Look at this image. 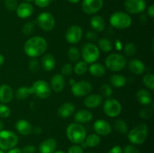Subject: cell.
Wrapping results in <instances>:
<instances>
[{
	"label": "cell",
	"mask_w": 154,
	"mask_h": 153,
	"mask_svg": "<svg viewBox=\"0 0 154 153\" xmlns=\"http://www.w3.org/2000/svg\"><path fill=\"white\" fill-rule=\"evenodd\" d=\"M48 49V42L41 36H34L26 41L23 50L25 53L31 58H36L45 53Z\"/></svg>",
	"instance_id": "obj_1"
},
{
	"label": "cell",
	"mask_w": 154,
	"mask_h": 153,
	"mask_svg": "<svg viewBox=\"0 0 154 153\" xmlns=\"http://www.w3.org/2000/svg\"><path fill=\"white\" fill-rule=\"evenodd\" d=\"M66 136L72 143L80 145L84 142L87 136V130L82 124L71 123L66 128Z\"/></svg>",
	"instance_id": "obj_2"
},
{
	"label": "cell",
	"mask_w": 154,
	"mask_h": 153,
	"mask_svg": "<svg viewBox=\"0 0 154 153\" xmlns=\"http://www.w3.org/2000/svg\"><path fill=\"white\" fill-rule=\"evenodd\" d=\"M148 126L144 123L139 124L132 128L128 133V139L134 145H141L144 143L148 136Z\"/></svg>",
	"instance_id": "obj_3"
},
{
	"label": "cell",
	"mask_w": 154,
	"mask_h": 153,
	"mask_svg": "<svg viewBox=\"0 0 154 153\" xmlns=\"http://www.w3.org/2000/svg\"><path fill=\"white\" fill-rule=\"evenodd\" d=\"M111 26L117 29H126L132 25V20L129 14L123 11H116L109 19Z\"/></svg>",
	"instance_id": "obj_4"
},
{
	"label": "cell",
	"mask_w": 154,
	"mask_h": 153,
	"mask_svg": "<svg viewBox=\"0 0 154 153\" xmlns=\"http://www.w3.org/2000/svg\"><path fill=\"white\" fill-rule=\"evenodd\" d=\"M81 56H82L83 61L87 64H93L100 57V50L94 44L88 42L84 44L82 46Z\"/></svg>",
	"instance_id": "obj_5"
},
{
	"label": "cell",
	"mask_w": 154,
	"mask_h": 153,
	"mask_svg": "<svg viewBox=\"0 0 154 153\" xmlns=\"http://www.w3.org/2000/svg\"><path fill=\"white\" fill-rule=\"evenodd\" d=\"M127 64L126 57L120 53H111L105 59L107 68L114 72H118L123 70Z\"/></svg>",
	"instance_id": "obj_6"
},
{
	"label": "cell",
	"mask_w": 154,
	"mask_h": 153,
	"mask_svg": "<svg viewBox=\"0 0 154 153\" xmlns=\"http://www.w3.org/2000/svg\"><path fill=\"white\" fill-rule=\"evenodd\" d=\"M19 141L18 136L13 131L2 130L0 131V149L8 151L16 146Z\"/></svg>",
	"instance_id": "obj_7"
},
{
	"label": "cell",
	"mask_w": 154,
	"mask_h": 153,
	"mask_svg": "<svg viewBox=\"0 0 154 153\" xmlns=\"http://www.w3.org/2000/svg\"><path fill=\"white\" fill-rule=\"evenodd\" d=\"M32 94L42 99L48 98L51 94V88L49 84L44 80H38L32 85Z\"/></svg>",
	"instance_id": "obj_8"
},
{
	"label": "cell",
	"mask_w": 154,
	"mask_h": 153,
	"mask_svg": "<svg viewBox=\"0 0 154 153\" xmlns=\"http://www.w3.org/2000/svg\"><path fill=\"white\" fill-rule=\"evenodd\" d=\"M36 24L43 31L50 32L55 27V18L49 12H42L38 16Z\"/></svg>",
	"instance_id": "obj_9"
},
{
	"label": "cell",
	"mask_w": 154,
	"mask_h": 153,
	"mask_svg": "<svg viewBox=\"0 0 154 153\" xmlns=\"http://www.w3.org/2000/svg\"><path fill=\"white\" fill-rule=\"evenodd\" d=\"M104 112L108 117L114 118L118 116L122 111L121 104L115 98H108L103 105Z\"/></svg>",
	"instance_id": "obj_10"
},
{
	"label": "cell",
	"mask_w": 154,
	"mask_h": 153,
	"mask_svg": "<svg viewBox=\"0 0 154 153\" xmlns=\"http://www.w3.org/2000/svg\"><path fill=\"white\" fill-rule=\"evenodd\" d=\"M93 86L91 82L87 80L75 82L72 86V92L76 97H84L88 95L92 91Z\"/></svg>",
	"instance_id": "obj_11"
},
{
	"label": "cell",
	"mask_w": 154,
	"mask_h": 153,
	"mask_svg": "<svg viewBox=\"0 0 154 153\" xmlns=\"http://www.w3.org/2000/svg\"><path fill=\"white\" fill-rule=\"evenodd\" d=\"M147 7L145 0H125L124 8L128 13L136 14L144 11Z\"/></svg>",
	"instance_id": "obj_12"
},
{
	"label": "cell",
	"mask_w": 154,
	"mask_h": 153,
	"mask_svg": "<svg viewBox=\"0 0 154 153\" xmlns=\"http://www.w3.org/2000/svg\"><path fill=\"white\" fill-rule=\"evenodd\" d=\"M65 37L68 43L71 44L79 43L83 38L82 28L77 25L72 26L67 29Z\"/></svg>",
	"instance_id": "obj_13"
},
{
	"label": "cell",
	"mask_w": 154,
	"mask_h": 153,
	"mask_svg": "<svg viewBox=\"0 0 154 153\" xmlns=\"http://www.w3.org/2000/svg\"><path fill=\"white\" fill-rule=\"evenodd\" d=\"M103 0H83L82 10L87 14H94L102 9Z\"/></svg>",
	"instance_id": "obj_14"
},
{
	"label": "cell",
	"mask_w": 154,
	"mask_h": 153,
	"mask_svg": "<svg viewBox=\"0 0 154 153\" xmlns=\"http://www.w3.org/2000/svg\"><path fill=\"white\" fill-rule=\"evenodd\" d=\"M93 128L95 132L99 136H107L112 131L111 124L105 119H97L94 122Z\"/></svg>",
	"instance_id": "obj_15"
},
{
	"label": "cell",
	"mask_w": 154,
	"mask_h": 153,
	"mask_svg": "<svg viewBox=\"0 0 154 153\" xmlns=\"http://www.w3.org/2000/svg\"><path fill=\"white\" fill-rule=\"evenodd\" d=\"M17 15L20 19H26L33 14L34 8L29 2H23L16 9Z\"/></svg>",
	"instance_id": "obj_16"
},
{
	"label": "cell",
	"mask_w": 154,
	"mask_h": 153,
	"mask_svg": "<svg viewBox=\"0 0 154 153\" xmlns=\"http://www.w3.org/2000/svg\"><path fill=\"white\" fill-rule=\"evenodd\" d=\"M66 86V80L64 76L60 74H57L54 75L51 80V88L55 92H61L65 88Z\"/></svg>",
	"instance_id": "obj_17"
},
{
	"label": "cell",
	"mask_w": 154,
	"mask_h": 153,
	"mask_svg": "<svg viewBox=\"0 0 154 153\" xmlns=\"http://www.w3.org/2000/svg\"><path fill=\"white\" fill-rule=\"evenodd\" d=\"M57 147V140L54 138H48L40 143L39 153H54Z\"/></svg>",
	"instance_id": "obj_18"
},
{
	"label": "cell",
	"mask_w": 154,
	"mask_h": 153,
	"mask_svg": "<svg viewBox=\"0 0 154 153\" xmlns=\"http://www.w3.org/2000/svg\"><path fill=\"white\" fill-rule=\"evenodd\" d=\"M15 128L20 134L28 136L32 132V126L29 122L26 119H19L15 123Z\"/></svg>",
	"instance_id": "obj_19"
},
{
	"label": "cell",
	"mask_w": 154,
	"mask_h": 153,
	"mask_svg": "<svg viewBox=\"0 0 154 153\" xmlns=\"http://www.w3.org/2000/svg\"><path fill=\"white\" fill-rule=\"evenodd\" d=\"M14 98V91L10 86L2 84L0 86V102L2 104L10 103Z\"/></svg>",
	"instance_id": "obj_20"
},
{
	"label": "cell",
	"mask_w": 154,
	"mask_h": 153,
	"mask_svg": "<svg viewBox=\"0 0 154 153\" xmlns=\"http://www.w3.org/2000/svg\"><path fill=\"white\" fill-rule=\"evenodd\" d=\"M103 98L99 94H92L87 95L84 100L85 106L90 109H94L98 107L102 104Z\"/></svg>",
	"instance_id": "obj_21"
},
{
	"label": "cell",
	"mask_w": 154,
	"mask_h": 153,
	"mask_svg": "<svg viewBox=\"0 0 154 153\" xmlns=\"http://www.w3.org/2000/svg\"><path fill=\"white\" fill-rule=\"evenodd\" d=\"M75 112V105L71 102H66L58 108L57 113L61 118H66L72 116Z\"/></svg>",
	"instance_id": "obj_22"
},
{
	"label": "cell",
	"mask_w": 154,
	"mask_h": 153,
	"mask_svg": "<svg viewBox=\"0 0 154 153\" xmlns=\"http://www.w3.org/2000/svg\"><path fill=\"white\" fill-rule=\"evenodd\" d=\"M128 66L132 73L136 75L142 74L145 70V64L138 58H132L128 63Z\"/></svg>",
	"instance_id": "obj_23"
},
{
	"label": "cell",
	"mask_w": 154,
	"mask_h": 153,
	"mask_svg": "<svg viewBox=\"0 0 154 153\" xmlns=\"http://www.w3.org/2000/svg\"><path fill=\"white\" fill-rule=\"evenodd\" d=\"M93 113L88 110H81L76 112L75 114V122L79 124H84L88 123L93 119Z\"/></svg>",
	"instance_id": "obj_24"
},
{
	"label": "cell",
	"mask_w": 154,
	"mask_h": 153,
	"mask_svg": "<svg viewBox=\"0 0 154 153\" xmlns=\"http://www.w3.org/2000/svg\"><path fill=\"white\" fill-rule=\"evenodd\" d=\"M41 64L45 71H51L56 66V59L52 54L46 53L42 57Z\"/></svg>",
	"instance_id": "obj_25"
},
{
	"label": "cell",
	"mask_w": 154,
	"mask_h": 153,
	"mask_svg": "<svg viewBox=\"0 0 154 153\" xmlns=\"http://www.w3.org/2000/svg\"><path fill=\"white\" fill-rule=\"evenodd\" d=\"M136 98L141 105H149L152 103V95L150 92L144 88H141L136 93Z\"/></svg>",
	"instance_id": "obj_26"
},
{
	"label": "cell",
	"mask_w": 154,
	"mask_h": 153,
	"mask_svg": "<svg viewBox=\"0 0 154 153\" xmlns=\"http://www.w3.org/2000/svg\"><path fill=\"white\" fill-rule=\"evenodd\" d=\"M101 142V137L97 134H90L88 136L87 135L85 140L81 144L82 148H86V147H96L99 146Z\"/></svg>",
	"instance_id": "obj_27"
},
{
	"label": "cell",
	"mask_w": 154,
	"mask_h": 153,
	"mask_svg": "<svg viewBox=\"0 0 154 153\" xmlns=\"http://www.w3.org/2000/svg\"><path fill=\"white\" fill-rule=\"evenodd\" d=\"M90 26L93 28V30L100 32L104 31L106 26V23H105V20L102 16L96 15L90 19Z\"/></svg>",
	"instance_id": "obj_28"
},
{
	"label": "cell",
	"mask_w": 154,
	"mask_h": 153,
	"mask_svg": "<svg viewBox=\"0 0 154 153\" xmlns=\"http://www.w3.org/2000/svg\"><path fill=\"white\" fill-rule=\"evenodd\" d=\"M89 71L93 76H97V77H101L103 76L106 74V68L105 66L100 63H93L90 64V67H88Z\"/></svg>",
	"instance_id": "obj_29"
},
{
	"label": "cell",
	"mask_w": 154,
	"mask_h": 153,
	"mask_svg": "<svg viewBox=\"0 0 154 153\" xmlns=\"http://www.w3.org/2000/svg\"><path fill=\"white\" fill-rule=\"evenodd\" d=\"M110 83L115 88H122L126 84V79L125 76L120 74H114L109 79Z\"/></svg>",
	"instance_id": "obj_30"
},
{
	"label": "cell",
	"mask_w": 154,
	"mask_h": 153,
	"mask_svg": "<svg viewBox=\"0 0 154 153\" xmlns=\"http://www.w3.org/2000/svg\"><path fill=\"white\" fill-rule=\"evenodd\" d=\"M32 94V92L31 87L20 86L17 89L16 98L18 100H23L26 99Z\"/></svg>",
	"instance_id": "obj_31"
},
{
	"label": "cell",
	"mask_w": 154,
	"mask_h": 153,
	"mask_svg": "<svg viewBox=\"0 0 154 153\" xmlns=\"http://www.w3.org/2000/svg\"><path fill=\"white\" fill-rule=\"evenodd\" d=\"M98 47L105 52H109L112 50L113 45L111 40L106 38L99 39L98 41Z\"/></svg>",
	"instance_id": "obj_32"
},
{
	"label": "cell",
	"mask_w": 154,
	"mask_h": 153,
	"mask_svg": "<svg viewBox=\"0 0 154 153\" xmlns=\"http://www.w3.org/2000/svg\"><path fill=\"white\" fill-rule=\"evenodd\" d=\"M88 70V64L84 61L77 62L73 67V71L77 75H83Z\"/></svg>",
	"instance_id": "obj_33"
},
{
	"label": "cell",
	"mask_w": 154,
	"mask_h": 153,
	"mask_svg": "<svg viewBox=\"0 0 154 153\" xmlns=\"http://www.w3.org/2000/svg\"><path fill=\"white\" fill-rule=\"evenodd\" d=\"M114 128L120 134H126L128 132V125L124 120H116L114 123Z\"/></svg>",
	"instance_id": "obj_34"
},
{
	"label": "cell",
	"mask_w": 154,
	"mask_h": 153,
	"mask_svg": "<svg viewBox=\"0 0 154 153\" xmlns=\"http://www.w3.org/2000/svg\"><path fill=\"white\" fill-rule=\"evenodd\" d=\"M68 58L72 62H77L81 58V52L75 46H71L67 52Z\"/></svg>",
	"instance_id": "obj_35"
},
{
	"label": "cell",
	"mask_w": 154,
	"mask_h": 153,
	"mask_svg": "<svg viewBox=\"0 0 154 153\" xmlns=\"http://www.w3.org/2000/svg\"><path fill=\"white\" fill-rule=\"evenodd\" d=\"M35 28V22L33 21H28L23 26L22 32L26 36L31 35L34 32Z\"/></svg>",
	"instance_id": "obj_36"
},
{
	"label": "cell",
	"mask_w": 154,
	"mask_h": 153,
	"mask_svg": "<svg viewBox=\"0 0 154 153\" xmlns=\"http://www.w3.org/2000/svg\"><path fill=\"white\" fill-rule=\"evenodd\" d=\"M144 85L150 90L154 89V75L153 74H147L143 77Z\"/></svg>",
	"instance_id": "obj_37"
},
{
	"label": "cell",
	"mask_w": 154,
	"mask_h": 153,
	"mask_svg": "<svg viewBox=\"0 0 154 153\" xmlns=\"http://www.w3.org/2000/svg\"><path fill=\"white\" fill-rule=\"evenodd\" d=\"M124 52L127 56H133L136 52V46L133 43H127L124 46Z\"/></svg>",
	"instance_id": "obj_38"
},
{
	"label": "cell",
	"mask_w": 154,
	"mask_h": 153,
	"mask_svg": "<svg viewBox=\"0 0 154 153\" xmlns=\"http://www.w3.org/2000/svg\"><path fill=\"white\" fill-rule=\"evenodd\" d=\"M29 68L32 72H34V73L38 71L40 69V62L38 60L35 58H31L29 62Z\"/></svg>",
	"instance_id": "obj_39"
},
{
	"label": "cell",
	"mask_w": 154,
	"mask_h": 153,
	"mask_svg": "<svg viewBox=\"0 0 154 153\" xmlns=\"http://www.w3.org/2000/svg\"><path fill=\"white\" fill-rule=\"evenodd\" d=\"M101 92L103 96L106 98H110L111 96L113 93V89L112 87L109 85V84L104 83L102 84V86H101Z\"/></svg>",
	"instance_id": "obj_40"
},
{
	"label": "cell",
	"mask_w": 154,
	"mask_h": 153,
	"mask_svg": "<svg viewBox=\"0 0 154 153\" xmlns=\"http://www.w3.org/2000/svg\"><path fill=\"white\" fill-rule=\"evenodd\" d=\"M11 115V109L5 104H0V117L2 118H8Z\"/></svg>",
	"instance_id": "obj_41"
},
{
	"label": "cell",
	"mask_w": 154,
	"mask_h": 153,
	"mask_svg": "<svg viewBox=\"0 0 154 153\" xmlns=\"http://www.w3.org/2000/svg\"><path fill=\"white\" fill-rule=\"evenodd\" d=\"M153 115V110L150 107H144L140 111L139 116L143 119H148Z\"/></svg>",
	"instance_id": "obj_42"
},
{
	"label": "cell",
	"mask_w": 154,
	"mask_h": 153,
	"mask_svg": "<svg viewBox=\"0 0 154 153\" xmlns=\"http://www.w3.org/2000/svg\"><path fill=\"white\" fill-rule=\"evenodd\" d=\"M5 6L10 11H14L17 8V0H5Z\"/></svg>",
	"instance_id": "obj_43"
},
{
	"label": "cell",
	"mask_w": 154,
	"mask_h": 153,
	"mask_svg": "<svg viewBox=\"0 0 154 153\" xmlns=\"http://www.w3.org/2000/svg\"><path fill=\"white\" fill-rule=\"evenodd\" d=\"M73 72V67L70 63H66L62 67L61 74L63 76H70Z\"/></svg>",
	"instance_id": "obj_44"
},
{
	"label": "cell",
	"mask_w": 154,
	"mask_h": 153,
	"mask_svg": "<svg viewBox=\"0 0 154 153\" xmlns=\"http://www.w3.org/2000/svg\"><path fill=\"white\" fill-rule=\"evenodd\" d=\"M67 153H84V148H82L81 145L74 144L69 147Z\"/></svg>",
	"instance_id": "obj_45"
},
{
	"label": "cell",
	"mask_w": 154,
	"mask_h": 153,
	"mask_svg": "<svg viewBox=\"0 0 154 153\" xmlns=\"http://www.w3.org/2000/svg\"><path fill=\"white\" fill-rule=\"evenodd\" d=\"M123 153H141L134 145H127L123 148Z\"/></svg>",
	"instance_id": "obj_46"
},
{
	"label": "cell",
	"mask_w": 154,
	"mask_h": 153,
	"mask_svg": "<svg viewBox=\"0 0 154 153\" xmlns=\"http://www.w3.org/2000/svg\"><path fill=\"white\" fill-rule=\"evenodd\" d=\"M22 153H36L35 146L33 145H26L21 149Z\"/></svg>",
	"instance_id": "obj_47"
},
{
	"label": "cell",
	"mask_w": 154,
	"mask_h": 153,
	"mask_svg": "<svg viewBox=\"0 0 154 153\" xmlns=\"http://www.w3.org/2000/svg\"><path fill=\"white\" fill-rule=\"evenodd\" d=\"M35 2V4L39 8H46L48 7V5L50 4L51 3V0H34Z\"/></svg>",
	"instance_id": "obj_48"
},
{
	"label": "cell",
	"mask_w": 154,
	"mask_h": 153,
	"mask_svg": "<svg viewBox=\"0 0 154 153\" xmlns=\"http://www.w3.org/2000/svg\"><path fill=\"white\" fill-rule=\"evenodd\" d=\"M85 37L87 40H90V41H94V40H97L98 38L97 34L93 32H87L85 34Z\"/></svg>",
	"instance_id": "obj_49"
},
{
	"label": "cell",
	"mask_w": 154,
	"mask_h": 153,
	"mask_svg": "<svg viewBox=\"0 0 154 153\" xmlns=\"http://www.w3.org/2000/svg\"><path fill=\"white\" fill-rule=\"evenodd\" d=\"M108 153H123V148L120 146H115L112 147Z\"/></svg>",
	"instance_id": "obj_50"
},
{
	"label": "cell",
	"mask_w": 154,
	"mask_h": 153,
	"mask_svg": "<svg viewBox=\"0 0 154 153\" xmlns=\"http://www.w3.org/2000/svg\"><path fill=\"white\" fill-rule=\"evenodd\" d=\"M147 14L150 17L153 18L154 17V5L153 4H151L147 8Z\"/></svg>",
	"instance_id": "obj_51"
},
{
	"label": "cell",
	"mask_w": 154,
	"mask_h": 153,
	"mask_svg": "<svg viewBox=\"0 0 154 153\" xmlns=\"http://www.w3.org/2000/svg\"><path fill=\"white\" fill-rule=\"evenodd\" d=\"M7 153H22V151L20 148H17V147H14V148H11V149L8 150Z\"/></svg>",
	"instance_id": "obj_52"
},
{
	"label": "cell",
	"mask_w": 154,
	"mask_h": 153,
	"mask_svg": "<svg viewBox=\"0 0 154 153\" xmlns=\"http://www.w3.org/2000/svg\"><path fill=\"white\" fill-rule=\"evenodd\" d=\"M32 131H34V133L36 134H40L42 132V128L37 126V127H35L34 128L32 129Z\"/></svg>",
	"instance_id": "obj_53"
},
{
	"label": "cell",
	"mask_w": 154,
	"mask_h": 153,
	"mask_svg": "<svg viewBox=\"0 0 154 153\" xmlns=\"http://www.w3.org/2000/svg\"><path fill=\"white\" fill-rule=\"evenodd\" d=\"M147 16H146V15L144 14H141V16H140V22H141V23H145L146 22H147Z\"/></svg>",
	"instance_id": "obj_54"
},
{
	"label": "cell",
	"mask_w": 154,
	"mask_h": 153,
	"mask_svg": "<svg viewBox=\"0 0 154 153\" xmlns=\"http://www.w3.org/2000/svg\"><path fill=\"white\" fill-rule=\"evenodd\" d=\"M5 62V56L2 54H0V67L2 66V64H4Z\"/></svg>",
	"instance_id": "obj_55"
},
{
	"label": "cell",
	"mask_w": 154,
	"mask_h": 153,
	"mask_svg": "<svg viewBox=\"0 0 154 153\" xmlns=\"http://www.w3.org/2000/svg\"><path fill=\"white\" fill-rule=\"evenodd\" d=\"M3 128H4V123H3V122L0 119V131H1L2 130H3Z\"/></svg>",
	"instance_id": "obj_56"
},
{
	"label": "cell",
	"mask_w": 154,
	"mask_h": 153,
	"mask_svg": "<svg viewBox=\"0 0 154 153\" xmlns=\"http://www.w3.org/2000/svg\"><path fill=\"white\" fill-rule=\"evenodd\" d=\"M68 1H69V2H71V3H73V4H76V3L79 2L81 0H68Z\"/></svg>",
	"instance_id": "obj_57"
},
{
	"label": "cell",
	"mask_w": 154,
	"mask_h": 153,
	"mask_svg": "<svg viewBox=\"0 0 154 153\" xmlns=\"http://www.w3.org/2000/svg\"><path fill=\"white\" fill-rule=\"evenodd\" d=\"M54 153H66L64 151H63V150H58V151H55L54 152Z\"/></svg>",
	"instance_id": "obj_58"
},
{
	"label": "cell",
	"mask_w": 154,
	"mask_h": 153,
	"mask_svg": "<svg viewBox=\"0 0 154 153\" xmlns=\"http://www.w3.org/2000/svg\"><path fill=\"white\" fill-rule=\"evenodd\" d=\"M24 1H25L26 2H33L34 0H24Z\"/></svg>",
	"instance_id": "obj_59"
},
{
	"label": "cell",
	"mask_w": 154,
	"mask_h": 153,
	"mask_svg": "<svg viewBox=\"0 0 154 153\" xmlns=\"http://www.w3.org/2000/svg\"><path fill=\"white\" fill-rule=\"evenodd\" d=\"M0 153H5V152H4V151H2V150L0 149Z\"/></svg>",
	"instance_id": "obj_60"
},
{
	"label": "cell",
	"mask_w": 154,
	"mask_h": 153,
	"mask_svg": "<svg viewBox=\"0 0 154 153\" xmlns=\"http://www.w3.org/2000/svg\"><path fill=\"white\" fill-rule=\"evenodd\" d=\"M86 153H93V152H86Z\"/></svg>",
	"instance_id": "obj_61"
},
{
	"label": "cell",
	"mask_w": 154,
	"mask_h": 153,
	"mask_svg": "<svg viewBox=\"0 0 154 153\" xmlns=\"http://www.w3.org/2000/svg\"><path fill=\"white\" fill-rule=\"evenodd\" d=\"M51 1H54V0H51Z\"/></svg>",
	"instance_id": "obj_62"
}]
</instances>
